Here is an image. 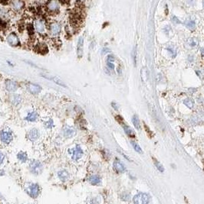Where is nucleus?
Here are the masks:
<instances>
[{
  "label": "nucleus",
  "mask_w": 204,
  "mask_h": 204,
  "mask_svg": "<svg viewBox=\"0 0 204 204\" xmlns=\"http://www.w3.org/2000/svg\"><path fill=\"white\" fill-rule=\"evenodd\" d=\"M150 196L147 193H140L134 196L133 201L136 204H146L150 202Z\"/></svg>",
  "instance_id": "nucleus-1"
},
{
  "label": "nucleus",
  "mask_w": 204,
  "mask_h": 204,
  "mask_svg": "<svg viewBox=\"0 0 204 204\" xmlns=\"http://www.w3.org/2000/svg\"><path fill=\"white\" fill-rule=\"evenodd\" d=\"M29 169L31 173L35 175H38L42 172L43 167L39 161H34L29 164Z\"/></svg>",
  "instance_id": "nucleus-2"
},
{
  "label": "nucleus",
  "mask_w": 204,
  "mask_h": 204,
  "mask_svg": "<svg viewBox=\"0 0 204 204\" xmlns=\"http://www.w3.org/2000/svg\"><path fill=\"white\" fill-rule=\"evenodd\" d=\"M26 191L31 198L35 199L39 194V186L38 184H35V183H31L26 189Z\"/></svg>",
  "instance_id": "nucleus-3"
},
{
  "label": "nucleus",
  "mask_w": 204,
  "mask_h": 204,
  "mask_svg": "<svg viewBox=\"0 0 204 204\" xmlns=\"http://www.w3.org/2000/svg\"><path fill=\"white\" fill-rule=\"evenodd\" d=\"M0 139L3 143L9 144L12 141V134L11 132L2 130L0 132Z\"/></svg>",
  "instance_id": "nucleus-4"
},
{
  "label": "nucleus",
  "mask_w": 204,
  "mask_h": 204,
  "mask_svg": "<svg viewBox=\"0 0 204 204\" xmlns=\"http://www.w3.org/2000/svg\"><path fill=\"white\" fill-rule=\"evenodd\" d=\"M71 155H72V158L74 161H77L82 157L83 151L79 145H76V147L71 151Z\"/></svg>",
  "instance_id": "nucleus-5"
},
{
  "label": "nucleus",
  "mask_w": 204,
  "mask_h": 204,
  "mask_svg": "<svg viewBox=\"0 0 204 204\" xmlns=\"http://www.w3.org/2000/svg\"><path fill=\"white\" fill-rule=\"evenodd\" d=\"M27 90L31 94H38L41 92V88L40 86L34 84V83H28L27 84Z\"/></svg>",
  "instance_id": "nucleus-6"
},
{
  "label": "nucleus",
  "mask_w": 204,
  "mask_h": 204,
  "mask_svg": "<svg viewBox=\"0 0 204 204\" xmlns=\"http://www.w3.org/2000/svg\"><path fill=\"white\" fill-rule=\"evenodd\" d=\"M63 134H64V137L71 138L76 134V131L74 128L71 127V126H65L63 128Z\"/></svg>",
  "instance_id": "nucleus-7"
},
{
  "label": "nucleus",
  "mask_w": 204,
  "mask_h": 204,
  "mask_svg": "<svg viewBox=\"0 0 204 204\" xmlns=\"http://www.w3.org/2000/svg\"><path fill=\"white\" fill-rule=\"evenodd\" d=\"M7 41L8 44L12 46H17L19 44V39H18V36L15 34H10L7 37Z\"/></svg>",
  "instance_id": "nucleus-8"
},
{
  "label": "nucleus",
  "mask_w": 204,
  "mask_h": 204,
  "mask_svg": "<svg viewBox=\"0 0 204 204\" xmlns=\"http://www.w3.org/2000/svg\"><path fill=\"white\" fill-rule=\"evenodd\" d=\"M35 28L38 33H44L45 31V25L42 20H35Z\"/></svg>",
  "instance_id": "nucleus-9"
},
{
  "label": "nucleus",
  "mask_w": 204,
  "mask_h": 204,
  "mask_svg": "<svg viewBox=\"0 0 204 204\" xmlns=\"http://www.w3.org/2000/svg\"><path fill=\"white\" fill-rule=\"evenodd\" d=\"M18 86L16 82L12 80H7L5 82V88L9 92H15L18 89Z\"/></svg>",
  "instance_id": "nucleus-10"
},
{
  "label": "nucleus",
  "mask_w": 204,
  "mask_h": 204,
  "mask_svg": "<svg viewBox=\"0 0 204 204\" xmlns=\"http://www.w3.org/2000/svg\"><path fill=\"white\" fill-rule=\"evenodd\" d=\"M83 47H84V38L83 37H80L77 41V54L78 58H81L83 55Z\"/></svg>",
  "instance_id": "nucleus-11"
},
{
  "label": "nucleus",
  "mask_w": 204,
  "mask_h": 204,
  "mask_svg": "<svg viewBox=\"0 0 204 204\" xmlns=\"http://www.w3.org/2000/svg\"><path fill=\"white\" fill-rule=\"evenodd\" d=\"M47 8H48V10L50 12H56L59 8V5H58V2L56 0H51L48 2Z\"/></svg>",
  "instance_id": "nucleus-12"
},
{
  "label": "nucleus",
  "mask_w": 204,
  "mask_h": 204,
  "mask_svg": "<svg viewBox=\"0 0 204 204\" xmlns=\"http://www.w3.org/2000/svg\"><path fill=\"white\" fill-rule=\"evenodd\" d=\"M27 137L29 140L35 141L39 137V132L36 129H33L31 131H29L27 134Z\"/></svg>",
  "instance_id": "nucleus-13"
},
{
  "label": "nucleus",
  "mask_w": 204,
  "mask_h": 204,
  "mask_svg": "<svg viewBox=\"0 0 204 204\" xmlns=\"http://www.w3.org/2000/svg\"><path fill=\"white\" fill-rule=\"evenodd\" d=\"M114 168L117 173H123V172L125 171V167L123 165V164L117 159L114 161Z\"/></svg>",
  "instance_id": "nucleus-14"
},
{
  "label": "nucleus",
  "mask_w": 204,
  "mask_h": 204,
  "mask_svg": "<svg viewBox=\"0 0 204 204\" xmlns=\"http://www.w3.org/2000/svg\"><path fill=\"white\" fill-rule=\"evenodd\" d=\"M60 31H61V26L58 23L54 22L51 24V27H50V31H51V34L53 36H55L59 34Z\"/></svg>",
  "instance_id": "nucleus-15"
},
{
  "label": "nucleus",
  "mask_w": 204,
  "mask_h": 204,
  "mask_svg": "<svg viewBox=\"0 0 204 204\" xmlns=\"http://www.w3.org/2000/svg\"><path fill=\"white\" fill-rule=\"evenodd\" d=\"M35 51L41 54H45L48 52V47H47L46 44H39L35 47Z\"/></svg>",
  "instance_id": "nucleus-16"
},
{
  "label": "nucleus",
  "mask_w": 204,
  "mask_h": 204,
  "mask_svg": "<svg viewBox=\"0 0 204 204\" xmlns=\"http://www.w3.org/2000/svg\"><path fill=\"white\" fill-rule=\"evenodd\" d=\"M58 178L61 180V181H66V180H67L68 178H69V174H68V172H67V171L62 170L61 171L58 172Z\"/></svg>",
  "instance_id": "nucleus-17"
},
{
  "label": "nucleus",
  "mask_w": 204,
  "mask_h": 204,
  "mask_svg": "<svg viewBox=\"0 0 204 204\" xmlns=\"http://www.w3.org/2000/svg\"><path fill=\"white\" fill-rule=\"evenodd\" d=\"M120 124L122 125V126H123V129H124V132H126V134L127 135L129 136V137L130 138H135V134L134 132H133V131L131 129H130V127H129L128 126H127V125L125 124V123H120Z\"/></svg>",
  "instance_id": "nucleus-18"
},
{
  "label": "nucleus",
  "mask_w": 204,
  "mask_h": 204,
  "mask_svg": "<svg viewBox=\"0 0 204 204\" xmlns=\"http://www.w3.org/2000/svg\"><path fill=\"white\" fill-rule=\"evenodd\" d=\"M12 5L15 10H20L23 8L24 2L21 0H13L12 2Z\"/></svg>",
  "instance_id": "nucleus-19"
},
{
  "label": "nucleus",
  "mask_w": 204,
  "mask_h": 204,
  "mask_svg": "<svg viewBox=\"0 0 204 204\" xmlns=\"http://www.w3.org/2000/svg\"><path fill=\"white\" fill-rule=\"evenodd\" d=\"M88 181L91 185L95 186V185H98L100 183V178L97 175H93V176L88 178Z\"/></svg>",
  "instance_id": "nucleus-20"
},
{
  "label": "nucleus",
  "mask_w": 204,
  "mask_h": 204,
  "mask_svg": "<svg viewBox=\"0 0 204 204\" xmlns=\"http://www.w3.org/2000/svg\"><path fill=\"white\" fill-rule=\"evenodd\" d=\"M37 118H38V114H37L36 112H31V113H29L27 115V116L25 118V119L27 120V121L34 122L36 120Z\"/></svg>",
  "instance_id": "nucleus-21"
},
{
  "label": "nucleus",
  "mask_w": 204,
  "mask_h": 204,
  "mask_svg": "<svg viewBox=\"0 0 204 204\" xmlns=\"http://www.w3.org/2000/svg\"><path fill=\"white\" fill-rule=\"evenodd\" d=\"M132 123H133V126L137 130H140V120L138 119V116L137 115H134V116L132 117Z\"/></svg>",
  "instance_id": "nucleus-22"
},
{
  "label": "nucleus",
  "mask_w": 204,
  "mask_h": 204,
  "mask_svg": "<svg viewBox=\"0 0 204 204\" xmlns=\"http://www.w3.org/2000/svg\"><path fill=\"white\" fill-rule=\"evenodd\" d=\"M114 57L111 55H109L107 57V67H109L111 70H114Z\"/></svg>",
  "instance_id": "nucleus-23"
},
{
  "label": "nucleus",
  "mask_w": 204,
  "mask_h": 204,
  "mask_svg": "<svg viewBox=\"0 0 204 204\" xmlns=\"http://www.w3.org/2000/svg\"><path fill=\"white\" fill-rule=\"evenodd\" d=\"M17 158H18V160L21 162H25L27 160H28V156H27V154L23 151H20L19 153L17 155Z\"/></svg>",
  "instance_id": "nucleus-24"
},
{
  "label": "nucleus",
  "mask_w": 204,
  "mask_h": 204,
  "mask_svg": "<svg viewBox=\"0 0 204 204\" xmlns=\"http://www.w3.org/2000/svg\"><path fill=\"white\" fill-rule=\"evenodd\" d=\"M44 77H45V78L48 79V80H52L53 82H54L55 83H57V84H58V85L60 86H62V87H65V85H64V83H63V82H61V80H60L59 79L57 78V77H45V76H43Z\"/></svg>",
  "instance_id": "nucleus-25"
},
{
  "label": "nucleus",
  "mask_w": 204,
  "mask_h": 204,
  "mask_svg": "<svg viewBox=\"0 0 204 204\" xmlns=\"http://www.w3.org/2000/svg\"><path fill=\"white\" fill-rule=\"evenodd\" d=\"M187 43L191 47H195L198 44V41L196 38H189V39L188 40Z\"/></svg>",
  "instance_id": "nucleus-26"
},
{
  "label": "nucleus",
  "mask_w": 204,
  "mask_h": 204,
  "mask_svg": "<svg viewBox=\"0 0 204 204\" xmlns=\"http://www.w3.org/2000/svg\"><path fill=\"white\" fill-rule=\"evenodd\" d=\"M186 26L189 28V30H194L196 28V23L194 22L193 21L190 20V21H188L186 23Z\"/></svg>",
  "instance_id": "nucleus-27"
},
{
  "label": "nucleus",
  "mask_w": 204,
  "mask_h": 204,
  "mask_svg": "<svg viewBox=\"0 0 204 204\" xmlns=\"http://www.w3.org/2000/svg\"><path fill=\"white\" fill-rule=\"evenodd\" d=\"M183 103H184L186 106L190 108V109H192V108L194 106V101L192 100H190V99H186V100H185L184 101H183Z\"/></svg>",
  "instance_id": "nucleus-28"
},
{
  "label": "nucleus",
  "mask_w": 204,
  "mask_h": 204,
  "mask_svg": "<svg viewBox=\"0 0 204 204\" xmlns=\"http://www.w3.org/2000/svg\"><path fill=\"white\" fill-rule=\"evenodd\" d=\"M130 143H131L132 146H133V148H134V150L138 152V153H142L141 148L140 147V145H139L138 144L136 143V142H131Z\"/></svg>",
  "instance_id": "nucleus-29"
},
{
  "label": "nucleus",
  "mask_w": 204,
  "mask_h": 204,
  "mask_svg": "<svg viewBox=\"0 0 204 204\" xmlns=\"http://www.w3.org/2000/svg\"><path fill=\"white\" fill-rule=\"evenodd\" d=\"M12 103L15 105H17L18 104V103L21 102V98H20L19 96H18V95H15V96H13V97H12Z\"/></svg>",
  "instance_id": "nucleus-30"
},
{
  "label": "nucleus",
  "mask_w": 204,
  "mask_h": 204,
  "mask_svg": "<svg viewBox=\"0 0 204 204\" xmlns=\"http://www.w3.org/2000/svg\"><path fill=\"white\" fill-rule=\"evenodd\" d=\"M154 164L156 165V167H157V169L160 171V172H163L164 171V168H163V165L160 163V162H158L156 160H154Z\"/></svg>",
  "instance_id": "nucleus-31"
},
{
  "label": "nucleus",
  "mask_w": 204,
  "mask_h": 204,
  "mask_svg": "<svg viewBox=\"0 0 204 204\" xmlns=\"http://www.w3.org/2000/svg\"><path fill=\"white\" fill-rule=\"evenodd\" d=\"M44 126L47 128V129H51L54 126V123H53L52 119H49L48 122L44 123Z\"/></svg>",
  "instance_id": "nucleus-32"
},
{
  "label": "nucleus",
  "mask_w": 204,
  "mask_h": 204,
  "mask_svg": "<svg viewBox=\"0 0 204 204\" xmlns=\"http://www.w3.org/2000/svg\"><path fill=\"white\" fill-rule=\"evenodd\" d=\"M4 158H5V156H4L2 152H0V164H2V162H3Z\"/></svg>",
  "instance_id": "nucleus-33"
},
{
  "label": "nucleus",
  "mask_w": 204,
  "mask_h": 204,
  "mask_svg": "<svg viewBox=\"0 0 204 204\" xmlns=\"http://www.w3.org/2000/svg\"><path fill=\"white\" fill-rule=\"evenodd\" d=\"M8 2V0H0V3L3 4V5L7 4V2Z\"/></svg>",
  "instance_id": "nucleus-34"
},
{
  "label": "nucleus",
  "mask_w": 204,
  "mask_h": 204,
  "mask_svg": "<svg viewBox=\"0 0 204 204\" xmlns=\"http://www.w3.org/2000/svg\"><path fill=\"white\" fill-rule=\"evenodd\" d=\"M202 56H204V47L202 49Z\"/></svg>",
  "instance_id": "nucleus-35"
},
{
  "label": "nucleus",
  "mask_w": 204,
  "mask_h": 204,
  "mask_svg": "<svg viewBox=\"0 0 204 204\" xmlns=\"http://www.w3.org/2000/svg\"><path fill=\"white\" fill-rule=\"evenodd\" d=\"M202 2H203V7H204V0H202Z\"/></svg>",
  "instance_id": "nucleus-36"
}]
</instances>
